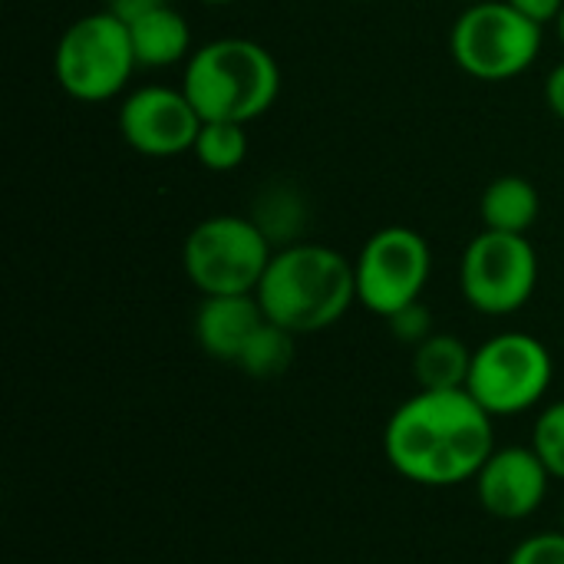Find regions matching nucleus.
<instances>
[{
    "instance_id": "nucleus-1",
    "label": "nucleus",
    "mask_w": 564,
    "mask_h": 564,
    "mask_svg": "<svg viewBox=\"0 0 564 564\" xmlns=\"http://www.w3.org/2000/svg\"><path fill=\"white\" fill-rule=\"evenodd\" d=\"M496 449V420L469 390H416L383 430V456L397 476L426 489L473 482Z\"/></svg>"
},
{
    "instance_id": "nucleus-2",
    "label": "nucleus",
    "mask_w": 564,
    "mask_h": 564,
    "mask_svg": "<svg viewBox=\"0 0 564 564\" xmlns=\"http://www.w3.org/2000/svg\"><path fill=\"white\" fill-rule=\"evenodd\" d=\"M254 297L264 317L294 337L327 330L357 304L354 261L330 245H284L274 251Z\"/></svg>"
},
{
    "instance_id": "nucleus-3",
    "label": "nucleus",
    "mask_w": 564,
    "mask_h": 564,
    "mask_svg": "<svg viewBox=\"0 0 564 564\" xmlns=\"http://www.w3.org/2000/svg\"><path fill=\"white\" fill-rule=\"evenodd\" d=\"M185 96L205 122H254L281 93V66L248 36H221L185 59Z\"/></svg>"
},
{
    "instance_id": "nucleus-4",
    "label": "nucleus",
    "mask_w": 564,
    "mask_h": 564,
    "mask_svg": "<svg viewBox=\"0 0 564 564\" xmlns=\"http://www.w3.org/2000/svg\"><path fill=\"white\" fill-rule=\"evenodd\" d=\"M545 26L516 10L509 0L466 3L449 30V53L456 66L482 83H506L522 76L542 53Z\"/></svg>"
},
{
    "instance_id": "nucleus-5",
    "label": "nucleus",
    "mask_w": 564,
    "mask_h": 564,
    "mask_svg": "<svg viewBox=\"0 0 564 564\" xmlns=\"http://www.w3.org/2000/svg\"><path fill=\"white\" fill-rule=\"evenodd\" d=\"M274 245L258 228L254 218L241 215H212L198 221L182 245L185 278L202 291V297L218 294H254Z\"/></svg>"
},
{
    "instance_id": "nucleus-6",
    "label": "nucleus",
    "mask_w": 564,
    "mask_h": 564,
    "mask_svg": "<svg viewBox=\"0 0 564 564\" xmlns=\"http://www.w3.org/2000/svg\"><path fill=\"white\" fill-rule=\"evenodd\" d=\"M135 66L129 26L109 10L73 20L53 53V73L76 102H106L119 96Z\"/></svg>"
},
{
    "instance_id": "nucleus-7",
    "label": "nucleus",
    "mask_w": 564,
    "mask_h": 564,
    "mask_svg": "<svg viewBox=\"0 0 564 564\" xmlns=\"http://www.w3.org/2000/svg\"><path fill=\"white\" fill-rule=\"evenodd\" d=\"M555 380L549 347L522 330H502L473 350L466 390L492 420H509L535 410Z\"/></svg>"
},
{
    "instance_id": "nucleus-8",
    "label": "nucleus",
    "mask_w": 564,
    "mask_h": 564,
    "mask_svg": "<svg viewBox=\"0 0 564 564\" xmlns=\"http://www.w3.org/2000/svg\"><path fill=\"white\" fill-rule=\"evenodd\" d=\"M539 288V251L529 235L482 228L463 251L459 291L466 304L486 317L522 311Z\"/></svg>"
},
{
    "instance_id": "nucleus-9",
    "label": "nucleus",
    "mask_w": 564,
    "mask_h": 564,
    "mask_svg": "<svg viewBox=\"0 0 564 564\" xmlns=\"http://www.w3.org/2000/svg\"><path fill=\"white\" fill-rule=\"evenodd\" d=\"M357 304L377 317H393L397 311L416 304L433 274L430 241L406 225H390L373 231L357 261Z\"/></svg>"
},
{
    "instance_id": "nucleus-10",
    "label": "nucleus",
    "mask_w": 564,
    "mask_h": 564,
    "mask_svg": "<svg viewBox=\"0 0 564 564\" xmlns=\"http://www.w3.org/2000/svg\"><path fill=\"white\" fill-rule=\"evenodd\" d=\"M202 126L205 119L182 86H139L119 106L122 142L149 159H175L192 152Z\"/></svg>"
},
{
    "instance_id": "nucleus-11",
    "label": "nucleus",
    "mask_w": 564,
    "mask_h": 564,
    "mask_svg": "<svg viewBox=\"0 0 564 564\" xmlns=\"http://www.w3.org/2000/svg\"><path fill=\"white\" fill-rule=\"evenodd\" d=\"M473 486L486 516L499 522H522L542 509L552 473L532 446H496Z\"/></svg>"
},
{
    "instance_id": "nucleus-12",
    "label": "nucleus",
    "mask_w": 564,
    "mask_h": 564,
    "mask_svg": "<svg viewBox=\"0 0 564 564\" xmlns=\"http://www.w3.org/2000/svg\"><path fill=\"white\" fill-rule=\"evenodd\" d=\"M264 321L268 317L254 294L202 297V307L195 314V340L208 357L221 364H238L241 350L248 347V340L258 334Z\"/></svg>"
},
{
    "instance_id": "nucleus-13",
    "label": "nucleus",
    "mask_w": 564,
    "mask_h": 564,
    "mask_svg": "<svg viewBox=\"0 0 564 564\" xmlns=\"http://www.w3.org/2000/svg\"><path fill=\"white\" fill-rule=\"evenodd\" d=\"M129 36H132V50H135V63L139 66H175L185 63L192 56V30L182 10H175L172 3L155 7L149 13H142L139 20L126 23Z\"/></svg>"
},
{
    "instance_id": "nucleus-14",
    "label": "nucleus",
    "mask_w": 564,
    "mask_h": 564,
    "mask_svg": "<svg viewBox=\"0 0 564 564\" xmlns=\"http://www.w3.org/2000/svg\"><path fill=\"white\" fill-rule=\"evenodd\" d=\"M479 215H482V228L489 231L529 235L542 215L539 188L522 175H499L486 185Z\"/></svg>"
},
{
    "instance_id": "nucleus-15",
    "label": "nucleus",
    "mask_w": 564,
    "mask_h": 564,
    "mask_svg": "<svg viewBox=\"0 0 564 564\" xmlns=\"http://www.w3.org/2000/svg\"><path fill=\"white\" fill-rule=\"evenodd\" d=\"M473 350L456 334H430L413 347V380L420 390H466Z\"/></svg>"
},
{
    "instance_id": "nucleus-16",
    "label": "nucleus",
    "mask_w": 564,
    "mask_h": 564,
    "mask_svg": "<svg viewBox=\"0 0 564 564\" xmlns=\"http://www.w3.org/2000/svg\"><path fill=\"white\" fill-rule=\"evenodd\" d=\"M294 364V334L264 321L258 334L248 340V347L238 357V367L254 380H274Z\"/></svg>"
},
{
    "instance_id": "nucleus-17",
    "label": "nucleus",
    "mask_w": 564,
    "mask_h": 564,
    "mask_svg": "<svg viewBox=\"0 0 564 564\" xmlns=\"http://www.w3.org/2000/svg\"><path fill=\"white\" fill-rule=\"evenodd\" d=\"M192 155L208 172H231L248 159V132L241 122H205Z\"/></svg>"
},
{
    "instance_id": "nucleus-18",
    "label": "nucleus",
    "mask_w": 564,
    "mask_h": 564,
    "mask_svg": "<svg viewBox=\"0 0 564 564\" xmlns=\"http://www.w3.org/2000/svg\"><path fill=\"white\" fill-rule=\"evenodd\" d=\"M251 218L258 221V228L268 235L271 245H281V241L294 245L301 235V225H304V205H301L297 192L274 188V192L258 198V208Z\"/></svg>"
},
{
    "instance_id": "nucleus-19",
    "label": "nucleus",
    "mask_w": 564,
    "mask_h": 564,
    "mask_svg": "<svg viewBox=\"0 0 564 564\" xmlns=\"http://www.w3.org/2000/svg\"><path fill=\"white\" fill-rule=\"evenodd\" d=\"M539 459L549 466L552 479H562L564 482V400L549 403L539 416H535V426H532V443H529Z\"/></svg>"
},
{
    "instance_id": "nucleus-20",
    "label": "nucleus",
    "mask_w": 564,
    "mask_h": 564,
    "mask_svg": "<svg viewBox=\"0 0 564 564\" xmlns=\"http://www.w3.org/2000/svg\"><path fill=\"white\" fill-rule=\"evenodd\" d=\"M509 564H564V529L562 532H535L516 545Z\"/></svg>"
},
{
    "instance_id": "nucleus-21",
    "label": "nucleus",
    "mask_w": 564,
    "mask_h": 564,
    "mask_svg": "<svg viewBox=\"0 0 564 564\" xmlns=\"http://www.w3.org/2000/svg\"><path fill=\"white\" fill-rule=\"evenodd\" d=\"M387 324H390V334H393L397 340L410 344V347H420L430 334H436V330H433V317H430V311H426L423 301H416V304L397 311L393 317H387Z\"/></svg>"
},
{
    "instance_id": "nucleus-22",
    "label": "nucleus",
    "mask_w": 564,
    "mask_h": 564,
    "mask_svg": "<svg viewBox=\"0 0 564 564\" xmlns=\"http://www.w3.org/2000/svg\"><path fill=\"white\" fill-rule=\"evenodd\" d=\"M516 10H522L525 17H532L535 23H558L564 10V0H509Z\"/></svg>"
},
{
    "instance_id": "nucleus-23",
    "label": "nucleus",
    "mask_w": 564,
    "mask_h": 564,
    "mask_svg": "<svg viewBox=\"0 0 564 564\" xmlns=\"http://www.w3.org/2000/svg\"><path fill=\"white\" fill-rule=\"evenodd\" d=\"M169 0H106V7L102 10H109L112 17H119L122 23H132V20H139L142 13H149V10H155V7H165Z\"/></svg>"
},
{
    "instance_id": "nucleus-24",
    "label": "nucleus",
    "mask_w": 564,
    "mask_h": 564,
    "mask_svg": "<svg viewBox=\"0 0 564 564\" xmlns=\"http://www.w3.org/2000/svg\"><path fill=\"white\" fill-rule=\"evenodd\" d=\"M545 102H549V109L564 122V59L549 73V79H545Z\"/></svg>"
},
{
    "instance_id": "nucleus-25",
    "label": "nucleus",
    "mask_w": 564,
    "mask_h": 564,
    "mask_svg": "<svg viewBox=\"0 0 564 564\" xmlns=\"http://www.w3.org/2000/svg\"><path fill=\"white\" fill-rule=\"evenodd\" d=\"M555 26H558V40H562V46H564V10H562V17H558V23H555Z\"/></svg>"
},
{
    "instance_id": "nucleus-26",
    "label": "nucleus",
    "mask_w": 564,
    "mask_h": 564,
    "mask_svg": "<svg viewBox=\"0 0 564 564\" xmlns=\"http://www.w3.org/2000/svg\"><path fill=\"white\" fill-rule=\"evenodd\" d=\"M202 3H212V7H225V3H235V0H202Z\"/></svg>"
},
{
    "instance_id": "nucleus-27",
    "label": "nucleus",
    "mask_w": 564,
    "mask_h": 564,
    "mask_svg": "<svg viewBox=\"0 0 564 564\" xmlns=\"http://www.w3.org/2000/svg\"><path fill=\"white\" fill-rule=\"evenodd\" d=\"M463 3H479V0H463Z\"/></svg>"
}]
</instances>
